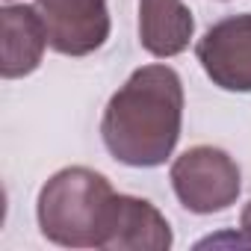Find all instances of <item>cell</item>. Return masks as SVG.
<instances>
[{"mask_svg": "<svg viewBox=\"0 0 251 251\" xmlns=\"http://www.w3.org/2000/svg\"><path fill=\"white\" fill-rule=\"evenodd\" d=\"M172 189L183 210L195 216L225 213L242 192V172L236 160L216 145H195L172 163Z\"/></svg>", "mask_w": 251, "mask_h": 251, "instance_id": "3", "label": "cell"}, {"mask_svg": "<svg viewBox=\"0 0 251 251\" xmlns=\"http://www.w3.org/2000/svg\"><path fill=\"white\" fill-rule=\"evenodd\" d=\"M175 242L169 219L145 198L115 195L100 251H169Z\"/></svg>", "mask_w": 251, "mask_h": 251, "instance_id": "6", "label": "cell"}, {"mask_svg": "<svg viewBox=\"0 0 251 251\" xmlns=\"http://www.w3.org/2000/svg\"><path fill=\"white\" fill-rule=\"evenodd\" d=\"M195 56L213 86L251 92V12L216 21L195 45Z\"/></svg>", "mask_w": 251, "mask_h": 251, "instance_id": "4", "label": "cell"}, {"mask_svg": "<svg viewBox=\"0 0 251 251\" xmlns=\"http://www.w3.org/2000/svg\"><path fill=\"white\" fill-rule=\"evenodd\" d=\"M239 239H236V245H251V201L242 207V213H239Z\"/></svg>", "mask_w": 251, "mask_h": 251, "instance_id": "9", "label": "cell"}, {"mask_svg": "<svg viewBox=\"0 0 251 251\" xmlns=\"http://www.w3.org/2000/svg\"><path fill=\"white\" fill-rule=\"evenodd\" d=\"M6 3H12V0H6Z\"/></svg>", "mask_w": 251, "mask_h": 251, "instance_id": "10", "label": "cell"}, {"mask_svg": "<svg viewBox=\"0 0 251 251\" xmlns=\"http://www.w3.org/2000/svg\"><path fill=\"white\" fill-rule=\"evenodd\" d=\"M50 48L62 56H89L109 39L112 21L106 0H36Z\"/></svg>", "mask_w": 251, "mask_h": 251, "instance_id": "5", "label": "cell"}, {"mask_svg": "<svg viewBox=\"0 0 251 251\" xmlns=\"http://www.w3.org/2000/svg\"><path fill=\"white\" fill-rule=\"evenodd\" d=\"M115 195L109 177L95 169H59L45 180L36 198L42 236L62 248H100Z\"/></svg>", "mask_w": 251, "mask_h": 251, "instance_id": "2", "label": "cell"}, {"mask_svg": "<svg viewBox=\"0 0 251 251\" xmlns=\"http://www.w3.org/2000/svg\"><path fill=\"white\" fill-rule=\"evenodd\" d=\"M0 27H3V53H0V74L3 80H18L33 74L45 50L50 48L45 18L30 3H6L0 12Z\"/></svg>", "mask_w": 251, "mask_h": 251, "instance_id": "7", "label": "cell"}, {"mask_svg": "<svg viewBox=\"0 0 251 251\" xmlns=\"http://www.w3.org/2000/svg\"><path fill=\"white\" fill-rule=\"evenodd\" d=\"M195 18L183 0H139V45L157 56L172 59L192 45Z\"/></svg>", "mask_w": 251, "mask_h": 251, "instance_id": "8", "label": "cell"}, {"mask_svg": "<svg viewBox=\"0 0 251 251\" xmlns=\"http://www.w3.org/2000/svg\"><path fill=\"white\" fill-rule=\"evenodd\" d=\"M183 130V83L172 65L136 68L106 103L100 139L112 160L130 169L163 166Z\"/></svg>", "mask_w": 251, "mask_h": 251, "instance_id": "1", "label": "cell"}]
</instances>
